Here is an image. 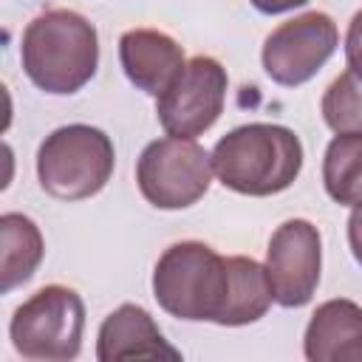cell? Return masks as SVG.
I'll list each match as a JSON object with an SVG mask.
<instances>
[{"instance_id": "6da1fadb", "label": "cell", "mask_w": 362, "mask_h": 362, "mask_svg": "<svg viewBox=\"0 0 362 362\" xmlns=\"http://www.w3.org/2000/svg\"><path fill=\"white\" fill-rule=\"evenodd\" d=\"M25 76L45 93L68 96L82 90L99 65V37L88 17L71 8L37 14L20 40Z\"/></svg>"}, {"instance_id": "7a4b0ae2", "label": "cell", "mask_w": 362, "mask_h": 362, "mask_svg": "<svg viewBox=\"0 0 362 362\" xmlns=\"http://www.w3.org/2000/svg\"><path fill=\"white\" fill-rule=\"evenodd\" d=\"M218 181L240 195L266 198L288 189L303 170V141L294 130L272 122H249L212 147Z\"/></svg>"}, {"instance_id": "3957f363", "label": "cell", "mask_w": 362, "mask_h": 362, "mask_svg": "<svg viewBox=\"0 0 362 362\" xmlns=\"http://www.w3.org/2000/svg\"><path fill=\"white\" fill-rule=\"evenodd\" d=\"M232 294L229 257L201 240L164 249L153 269V297L175 320L221 325Z\"/></svg>"}, {"instance_id": "277c9868", "label": "cell", "mask_w": 362, "mask_h": 362, "mask_svg": "<svg viewBox=\"0 0 362 362\" xmlns=\"http://www.w3.org/2000/svg\"><path fill=\"white\" fill-rule=\"evenodd\" d=\"M116 167V150L105 130L65 124L48 133L37 150L40 187L59 201L93 198L105 189Z\"/></svg>"}, {"instance_id": "5b68a950", "label": "cell", "mask_w": 362, "mask_h": 362, "mask_svg": "<svg viewBox=\"0 0 362 362\" xmlns=\"http://www.w3.org/2000/svg\"><path fill=\"white\" fill-rule=\"evenodd\" d=\"M85 303L82 297L59 283L42 286L23 305H17L8 337L23 359L68 362L82 351Z\"/></svg>"}, {"instance_id": "8992f818", "label": "cell", "mask_w": 362, "mask_h": 362, "mask_svg": "<svg viewBox=\"0 0 362 362\" xmlns=\"http://www.w3.org/2000/svg\"><path fill=\"white\" fill-rule=\"evenodd\" d=\"M212 175V153L195 139H156L136 161V184L144 201L156 209H187L198 204L206 195Z\"/></svg>"}, {"instance_id": "52a82bcc", "label": "cell", "mask_w": 362, "mask_h": 362, "mask_svg": "<svg viewBox=\"0 0 362 362\" xmlns=\"http://www.w3.org/2000/svg\"><path fill=\"white\" fill-rule=\"evenodd\" d=\"M229 76L226 68L206 54L192 57L178 79L156 99V116L167 136L198 139L223 113Z\"/></svg>"}, {"instance_id": "ba28073f", "label": "cell", "mask_w": 362, "mask_h": 362, "mask_svg": "<svg viewBox=\"0 0 362 362\" xmlns=\"http://www.w3.org/2000/svg\"><path fill=\"white\" fill-rule=\"evenodd\" d=\"M339 45L337 23L325 11H305L280 23L263 42L260 62L272 82L283 88L305 85L334 57Z\"/></svg>"}, {"instance_id": "9c48e42d", "label": "cell", "mask_w": 362, "mask_h": 362, "mask_svg": "<svg viewBox=\"0 0 362 362\" xmlns=\"http://www.w3.org/2000/svg\"><path fill=\"white\" fill-rule=\"evenodd\" d=\"M322 238L305 218L283 221L266 249V272L272 280L274 303L283 308H303L311 303L320 286Z\"/></svg>"}, {"instance_id": "30bf717a", "label": "cell", "mask_w": 362, "mask_h": 362, "mask_svg": "<svg viewBox=\"0 0 362 362\" xmlns=\"http://www.w3.org/2000/svg\"><path fill=\"white\" fill-rule=\"evenodd\" d=\"M119 62L124 76L144 93L161 96L184 71V48L164 31L130 28L119 37Z\"/></svg>"}, {"instance_id": "8fae6325", "label": "cell", "mask_w": 362, "mask_h": 362, "mask_svg": "<svg viewBox=\"0 0 362 362\" xmlns=\"http://www.w3.org/2000/svg\"><path fill=\"white\" fill-rule=\"evenodd\" d=\"M96 359L99 362H122V359H181V351L173 348L147 308L136 303H122L110 311L96 337Z\"/></svg>"}, {"instance_id": "7c38bea8", "label": "cell", "mask_w": 362, "mask_h": 362, "mask_svg": "<svg viewBox=\"0 0 362 362\" xmlns=\"http://www.w3.org/2000/svg\"><path fill=\"white\" fill-rule=\"evenodd\" d=\"M308 362H362V305L337 297L317 305L303 334Z\"/></svg>"}, {"instance_id": "4fadbf2b", "label": "cell", "mask_w": 362, "mask_h": 362, "mask_svg": "<svg viewBox=\"0 0 362 362\" xmlns=\"http://www.w3.org/2000/svg\"><path fill=\"white\" fill-rule=\"evenodd\" d=\"M45 255V240L40 226L23 212H3L0 215V291L8 294L11 288L28 283Z\"/></svg>"}, {"instance_id": "5bb4252c", "label": "cell", "mask_w": 362, "mask_h": 362, "mask_svg": "<svg viewBox=\"0 0 362 362\" xmlns=\"http://www.w3.org/2000/svg\"><path fill=\"white\" fill-rule=\"evenodd\" d=\"M229 269H232V294H229V305L223 311L221 325L238 328V325L257 322L260 317H266V311L274 300L266 266L257 263L255 257L232 255Z\"/></svg>"}, {"instance_id": "9a60e30c", "label": "cell", "mask_w": 362, "mask_h": 362, "mask_svg": "<svg viewBox=\"0 0 362 362\" xmlns=\"http://www.w3.org/2000/svg\"><path fill=\"white\" fill-rule=\"evenodd\" d=\"M322 184L342 206L362 204V133H337L322 158Z\"/></svg>"}, {"instance_id": "2e32d148", "label": "cell", "mask_w": 362, "mask_h": 362, "mask_svg": "<svg viewBox=\"0 0 362 362\" xmlns=\"http://www.w3.org/2000/svg\"><path fill=\"white\" fill-rule=\"evenodd\" d=\"M320 110L334 133H362V76L345 68L325 88Z\"/></svg>"}, {"instance_id": "e0dca14e", "label": "cell", "mask_w": 362, "mask_h": 362, "mask_svg": "<svg viewBox=\"0 0 362 362\" xmlns=\"http://www.w3.org/2000/svg\"><path fill=\"white\" fill-rule=\"evenodd\" d=\"M345 62L354 74L362 76V8L351 17L348 34H345Z\"/></svg>"}, {"instance_id": "ac0fdd59", "label": "cell", "mask_w": 362, "mask_h": 362, "mask_svg": "<svg viewBox=\"0 0 362 362\" xmlns=\"http://www.w3.org/2000/svg\"><path fill=\"white\" fill-rule=\"evenodd\" d=\"M348 246H351L354 260L362 266V204L354 206V212L348 218Z\"/></svg>"}, {"instance_id": "d6986e66", "label": "cell", "mask_w": 362, "mask_h": 362, "mask_svg": "<svg viewBox=\"0 0 362 362\" xmlns=\"http://www.w3.org/2000/svg\"><path fill=\"white\" fill-rule=\"evenodd\" d=\"M260 14H283V11H291V8H300L305 6L308 0H249Z\"/></svg>"}]
</instances>
